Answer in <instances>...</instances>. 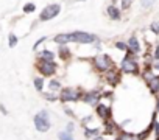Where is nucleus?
Instances as JSON below:
<instances>
[{
  "mask_svg": "<svg viewBox=\"0 0 159 140\" xmlns=\"http://www.w3.org/2000/svg\"><path fill=\"white\" fill-rule=\"evenodd\" d=\"M58 51H59V56H61V59H70V56H72V51L69 50V47H66V45H59V48H58Z\"/></svg>",
  "mask_w": 159,
  "mask_h": 140,
  "instance_id": "obj_15",
  "label": "nucleus"
},
{
  "mask_svg": "<svg viewBox=\"0 0 159 140\" xmlns=\"http://www.w3.org/2000/svg\"><path fill=\"white\" fill-rule=\"evenodd\" d=\"M154 2H156V0H140V5H142L143 8H150Z\"/></svg>",
  "mask_w": 159,
  "mask_h": 140,
  "instance_id": "obj_28",
  "label": "nucleus"
},
{
  "mask_svg": "<svg viewBox=\"0 0 159 140\" xmlns=\"http://www.w3.org/2000/svg\"><path fill=\"white\" fill-rule=\"evenodd\" d=\"M34 126H36V129L39 131V132H47L48 129H50V126H52V123H50V115H48V112L44 109V111H41V112H38L36 115H34Z\"/></svg>",
  "mask_w": 159,
  "mask_h": 140,
  "instance_id": "obj_3",
  "label": "nucleus"
},
{
  "mask_svg": "<svg viewBox=\"0 0 159 140\" xmlns=\"http://www.w3.org/2000/svg\"><path fill=\"white\" fill-rule=\"evenodd\" d=\"M70 36H72V42H75V44H84V45H88V44H95L98 41L97 34L86 33V31H72Z\"/></svg>",
  "mask_w": 159,
  "mask_h": 140,
  "instance_id": "obj_2",
  "label": "nucleus"
},
{
  "mask_svg": "<svg viewBox=\"0 0 159 140\" xmlns=\"http://www.w3.org/2000/svg\"><path fill=\"white\" fill-rule=\"evenodd\" d=\"M36 10V5L34 3H25L24 5V13L25 14H30V13H33Z\"/></svg>",
  "mask_w": 159,
  "mask_h": 140,
  "instance_id": "obj_24",
  "label": "nucleus"
},
{
  "mask_svg": "<svg viewBox=\"0 0 159 140\" xmlns=\"http://www.w3.org/2000/svg\"><path fill=\"white\" fill-rule=\"evenodd\" d=\"M106 73H108V77H106V78H108V83H109V84L116 86V84L120 81V73L117 72V70H114V68H112V70H109V72H106Z\"/></svg>",
  "mask_w": 159,
  "mask_h": 140,
  "instance_id": "obj_14",
  "label": "nucleus"
},
{
  "mask_svg": "<svg viewBox=\"0 0 159 140\" xmlns=\"http://www.w3.org/2000/svg\"><path fill=\"white\" fill-rule=\"evenodd\" d=\"M73 129H75V126H73V123H69V125H67V131H69V132H72Z\"/></svg>",
  "mask_w": 159,
  "mask_h": 140,
  "instance_id": "obj_34",
  "label": "nucleus"
},
{
  "mask_svg": "<svg viewBox=\"0 0 159 140\" xmlns=\"http://www.w3.org/2000/svg\"><path fill=\"white\" fill-rule=\"evenodd\" d=\"M84 134H86L88 137H97V135H100V134H102V131H100L98 128H94V129L84 128Z\"/></svg>",
  "mask_w": 159,
  "mask_h": 140,
  "instance_id": "obj_18",
  "label": "nucleus"
},
{
  "mask_svg": "<svg viewBox=\"0 0 159 140\" xmlns=\"http://www.w3.org/2000/svg\"><path fill=\"white\" fill-rule=\"evenodd\" d=\"M154 68H156V70H159V61H157V62L154 64Z\"/></svg>",
  "mask_w": 159,
  "mask_h": 140,
  "instance_id": "obj_37",
  "label": "nucleus"
},
{
  "mask_svg": "<svg viewBox=\"0 0 159 140\" xmlns=\"http://www.w3.org/2000/svg\"><path fill=\"white\" fill-rule=\"evenodd\" d=\"M44 97H45V98H47V100H50V101H55V100H58V98H56V97H55V95H52V94H45V95H44Z\"/></svg>",
  "mask_w": 159,
  "mask_h": 140,
  "instance_id": "obj_31",
  "label": "nucleus"
},
{
  "mask_svg": "<svg viewBox=\"0 0 159 140\" xmlns=\"http://www.w3.org/2000/svg\"><path fill=\"white\" fill-rule=\"evenodd\" d=\"M0 111H2V114H7V109L3 107V104H0Z\"/></svg>",
  "mask_w": 159,
  "mask_h": 140,
  "instance_id": "obj_35",
  "label": "nucleus"
},
{
  "mask_svg": "<svg viewBox=\"0 0 159 140\" xmlns=\"http://www.w3.org/2000/svg\"><path fill=\"white\" fill-rule=\"evenodd\" d=\"M114 47H116L117 50H120V51H128V44H126V42L117 41V42L114 44Z\"/></svg>",
  "mask_w": 159,
  "mask_h": 140,
  "instance_id": "obj_19",
  "label": "nucleus"
},
{
  "mask_svg": "<svg viewBox=\"0 0 159 140\" xmlns=\"http://www.w3.org/2000/svg\"><path fill=\"white\" fill-rule=\"evenodd\" d=\"M156 112H159V101H157V104H156Z\"/></svg>",
  "mask_w": 159,
  "mask_h": 140,
  "instance_id": "obj_38",
  "label": "nucleus"
},
{
  "mask_svg": "<svg viewBox=\"0 0 159 140\" xmlns=\"http://www.w3.org/2000/svg\"><path fill=\"white\" fill-rule=\"evenodd\" d=\"M58 138H59V140H73V137H72V134H70L69 131L59 132V134H58Z\"/></svg>",
  "mask_w": 159,
  "mask_h": 140,
  "instance_id": "obj_23",
  "label": "nucleus"
},
{
  "mask_svg": "<svg viewBox=\"0 0 159 140\" xmlns=\"http://www.w3.org/2000/svg\"><path fill=\"white\" fill-rule=\"evenodd\" d=\"M34 87H36V90L41 92V90L44 89V80H42V78H36V80H34Z\"/></svg>",
  "mask_w": 159,
  "mask_h": 140,
  "instance_id": "obj_26",
  "label": "nucleus"
},
{
  "mask_svg": "<svg viewBox=\"0 0 159 140\" xmlns=\"http://www.w3.org/2000/svg\"><path fill=\"white\" fill-rule=\"evenodd\" d=\"M120 67H122V72L123 73H128V75H137L140 72L139 64L134 59V53H131L129 50L125 51V56H123V59L120 62Z\"/></svg>",
  "mask_w": 159,
  "mask_h": 140,
  "instance_id": "obj_1",
  "label": "nucleus"
},
{
  "mask_svg": "<svg viewBox=\"0 0 159 140\" xmlns=\"http://www.w3.org/2000/svg\"><path fill=\"white\" fill-rule=\"evenodd\" d=\"M153 125H154V134L159 138V121L156 120V114H153Z\"/></svg>",
  "mask_w": 159,
  "mask_h": 140,
  "instance_id": "obj_27",
  "label": "nucleus"
},
{
  "mask_svg": "<svg viewBox=\"0 0 159 140\" xmlns=\"http://www.w3.org/2000/svg\"><path fill=\"white\" fill-rule=\"evenodd\" d=\"M48 86H50L52 90H61V83L56 81V80H52V81L48 83Z\"/></svg>",
  "mask_w": 159,
  "mask_h": 140,
  "instance_id": "obj_25",
  "label": "nucleus"
},
{
  "mask_svg": "<svg viewBox=\"0 0 159 140\" xmlns=\"http://www.w3.org/2000/svg\"><path fill=\"white\" fill-rule=\"evenodd\" d=\"M45 39H47V37H41L39 41H36V42H34V45H33V48L36 50V48H38V47H39V45H41V44H42V42H44Z\"/></svg>",
  "mask_w": 159,
  "mask_h": 140,
  "instance_id": "obj_29",
  "label": "nucleus"
},
{
  "mask_svg": "<svg viewBox=\"0 0 159 140\" xmlns=\"http://www.w3.org/2000/svg\"><path fill=\"white\" fill-rule=\"evenodd\" d=\"M120 8L123 10V11H126V10H129L131 8V5H133V0H120Z\"/></svg>",
  "mask_w": 159,
  "mask_h": 140,
  "instance_id": "obj_21",
  "label": "nucleus"
},
{
  "mask_svg": "<svg viewBox=\"0 0 159 140\" xmlns=\"http://www.w3.org/2000/svg\"><path fill=\"white\" fill-rule=\"evenodd\" d=\"M117 2H120V0H112V3H117Z\"/></svg>",
  "mask_w": 159,
  "mask_h": 140,
  "instance_id": "obj_39",
  "label": "nucleus"
},
{
  "mask_svg": "<svg viewBox=\"0 0 159 140\" xmlns=\"http://www.w3.org/2000/svg\"><path fill=\"white\" fill-rule=\"evenodd\" d=\"M145 80L148 84V89L153 95H156L159 92V75H151V73H145Z\"/></svg>",
  "mask_w": 159,
  "mask_h": 140,
  "instance_id": "obj_9",
  "label": "nucleus"
},
{
  "mask_svg": "<svg viewBox=\"0 0 159 140\" xmlns=\"http://www.w3.org/2000/svg\"><path fill=\"white\" fill-rule=\"evenodd\" d=\"M106 14L111 20H120L122 19V8H119L116 3H111L106 7Z\"/></svg>",
  "mask_w": 159,
  "mask_h": 140,
  "instance_id": "obj_10",
  "label": "nucleus"
},
{
  "mask_svg": "<svg viewBox=\"0 0 159 140\" xmlns=\"http://www.w3.org/2000/svg\"><path fill=\"white\" fill-rule=\"evenodd\" d=\"M59 13H61V5H59V3H50V5H47V7L41 11L39 20H41V22H48V20L55 19Z\"/></svg>",
  "mask_w": 159,
  "mask_h": 140,
  "instance_id": "obj_5",
  "label": "nucleus"
},
{
  "mask_svg": "<svg viewBox=\"0 0 159 140\" xmlns=\"http://www.w3.org/2000/svg\"><path fill=\"white\" fill-rule=\"evenodd\" d=\"M64 112H66L67 115H70V117H75V114H73V111H72V109H70L69 106H66V107H64Z\"/></svg>",
  "mask_w": 159,
  "mask_h": 140,
  "instance_id": "obj_30",
  "label": "nucleus"
},
{
  "mask_svg": "<svg viewBox=\"0 0 159 140\" xmlns=\"http://www.w3.org/2000/svg\"><path fill=\"white\" fill-rule=\"evenodd\" d=\"M154 59H156V61H159V45L156 47V51H154Z\"/></svg>",
  "mask_w": 159,
  "mask_h": 140,
  "instance_id": "obj_32",
  "label": "nucleus"
},
{
  "mask_svg": "<svg viewBox=\"0 0 159 140\" xmlns=\"http://www.w3.org/2000/svg\"><path fill=\"white\" fill-rule=\"evenodd\" d=\"M39 59H44V61H53L55 59V53L50 51V50H42L39 53Z\"/></svg>",
  "mask_w": 159,
  "mask_h": 140,
  "instance_id": "obj_16",
  "label": "nucleus"
},
{
  "mask_svg": "<svg viewBox=\"0 0 159 140\" xmlns=\"http://www.w3.org/2000/svg\"><path fill=\"white\" fill-rule=\"evenodd\" d=\"M95 112H97V115L102 118V120H109V117H111V109L106 106V104H102V103H98L97 106H95Z\"/></svg>",
  "mask_w": 159,
  "mask_h": 140,
  "instance_id": "obj_11",
  "label": "nucleus"
},
{
  "mask_svg": "<svg viewBox=\"0 0 159 140\" xmlns=\"http://www.w3.org/2000/svg\"><path fill=\"white\" fill-rule=\"evenodd\" d=\"M91 118H92V117H91V115H88V117H86V118H83V125H84V126H86V123H89V121H91Z\"/></svg>",
  "mask_w": 159,
  "mask_h": 140,
  "instance_id": "obj_33",
  "label": "nucleus"
},
{
  "mask_svg": "<svg viewBox=\"0 0 159 140\" xmlns=\"http://www.w3.org/2000/svg\"><path fill=\"white\" fill-rule=\"evenodd\" d=\"M102 97H103V94H100L98 90H91V92L83 94L81 98H83L84 103H88V104H91V106H97V104L100 103Z\"/></svg>",
  "mask_w": 159,
  "mask_h": 140,
  "instance_id": "obj_8",
  "label": "nucleus"
},
{
  "mask_svg": "<svg viewBox=\"0 0 159 140\" xmlns=\"http://www.w3.org/2000/svg\"><path fill=\"white\" fill-rule=\"evenodd\" d=\"M53 41H55L58 45H66V44L72 42V36H70V33H59V34H56V36L53 37Z\"/></svg>",
  "mask_w": 159,
  "mask_h": 140,
  "instance_id": "obj_13",
  "label": "nucleus"
},
{
  "mask_svg": "<svg viewBox=\"0 0 159 140\" xmlns=\"http://www.w3.org/2000/svg\"><path fill=\"white\" fill-rule=\"evenodd\" d=\"M75 2H86V0H75Z\"/></svg>",
  "mask_w": 159,
  "mask_h": 140,
  "instance_id": "obj_40",
  "label": "nucleus"
},
{
  "mask_svg": "<svg viewBox=\"0 0 159 140\" xmlns=\"http://www.w3.org/2000/svg\"><path fill=\"white\" fill-rule=\"evenodd\" d=\"M128 50L131 51V53H134V55H137V53H140V50H142V47H140V44H139V39L136 37V36H131L129 39H128Z\"/></svg>",
  "mask_w": 159,
  "mask_h": 140,
  "instance_id": "obj_12",
  "label": "nucleus"
},
{
  "mask_svg": "<svg viewBox=\"0 0 159 140\" xmlns=\"http://www.w3.org/2000/svg\"><path fill=\"white\" fill-rule=\"evenodd\" d=\"M94 140H103V137H102V135H97V137H95Z\"/></svg>",
  "mask_w": 159,
  "mask_h": 140,
  "instance_id": "obj_36",
  "label": "nucleus"
},
{
  "mask_svg": "<svg viewBox=\"0 0 159 140\" xmlns=\"http://www.w3.org/2000/svg\"><path fill=\"white\" fill-rule=\"evenodd\" d=\"M150 31L153 34H159V20H153L150 24Z\"/></svg>",
  "mask_w": 159,
  "mask_h": 140,
  "instance_id": "obj_20",
  "label": "nucleus"
},
{
  "mask_svg": "<svg viewBox=\"0 0 159 140\" xmlns=\"http://www.w3.org/2000/svg\"><path fill=\"white\" fill-rule=\"evenodd\" d=\"M38 70L42 73V77H52V75H55L56 73V64L53 62V61H44V59H39V62H38Z\"/></svg>",
  "mask_w": 159,
  "mask_h": 140,
  "instance_id": "obj_7",
  "label": "nucleus"
},
{
  "mask_svg": "<svg viewBox=\"0 0 159 140\" xmlns=\"http://www.w3.org/2000/svg\"><path fill=\"white\" fill-rule=\"evenodd\" d=\"M80 97H83V95L80 94L78 89H73V87H64V89H61V94H59V100L62 103L76 101V100H80Z\"/></svg>",
  "mask_w": 159,
  "mask_h": 140,
  "instance_id": "obj_6",
  "label": "nucleus"
},
{
  "mask_svg": "<svg viewBox=\"0 0 159 140\" xmlns=\"http://www.w3.org/2000/svg\"><path fill=\"white\" fill-rule=\"evenodd\" d=\"M119 140H139V137L131 132H122L119 134Z\"/></svg>",
  "mask_w": 159,
  "mask_h": 140,
  "instance_id": "obj_17",
  "label": "nucleus"
},
{
  "mask_svg": "<svg viewBox=\"0 0 159 140\" xmlns=\"http://www.w3.org/2000/svg\"><path fill=\"white\" fill-rule=\"evenodd\" d=\"M17 41H19V39H17V36H16L14 33H11V34L8 36V45H10V47H16V45H17Z\"/></svg>",
  "mask_w": 159,
  "mask_h": 140,
  "instance_id": "obj_22",
  "label": "nucleus"
},
{
  "mask_svg": "<svg viewBox=\"0 0 159 140\" xmlns=\"http://www.w3.org/2000/svg\"><path fill=\"white\" fill-rule=\"evenodd\" d=\"M94 64H95V68L98 70V72H109V70H112L114 67V61L111 59L109 55H98L94 58Z\"/></svg>",
  "mask_w": 159,
  "mask_h": 140,
  "instance_id": "obj_4",
  "label": "nucleus"
}]
</instances>
